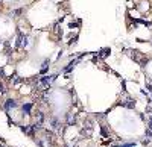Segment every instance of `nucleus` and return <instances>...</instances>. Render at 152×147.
I'll use <instances>...</instances> for the list:
<instances>
[{
	"instance_id": "7",
	"label": "nucleus",
	"mask_w": 152,
	"mask_h": 147,
	"mask_svg": "<svg viewBox=\"0 0 152 147\" xmlns=\"http://www.w3.org/2000/svg\"><path fill=\"white\" fill-rule=\"evenodd\" d=\"M0 2H2V0H0Z\"/></svg>"
},
{
	"instance_id": "4",
	"label": "nucleus",
	"mask_w": 152,
	"mask_h": 147,
	"mask_svg": "<svg viewBox=\"0 0 152 147\" xmlns=\"http://www.w3.org/2000/svg\"><path fill=\"white\" fill-rule=\"evenodd\" d=\"M134 144L132 143H128V144H123V146H120V147H132Z\"/></svg>"
},
{
	"instance_id": "2",
	"label": "nucleus",
	"mask_w": 152,
	"mask_h": 147,
	"mask_svg": "<svg viewBox=\"0 0 152 147\" xmlns=\"http://www.w3.org/2000/svg\"><path fill=\"white\" fill-rule=\"evenodd\" d=\"M14 106H15V102H14V100H8V102H6V105H5V108H6V109L14 108Z\"/></svg>"
},
{
	"instance_id": "5",
	"label": "nucleus",
	"mask_w": 152,
	"mask_h": 147,
	"mask_svg": "<svg viewBox=\"0 0 152 147\" xmlns=\"http://www.w3.org/2000/svg\"><path fill=\"white\" fill-rule=\"evenodd\" d=\"M149 129H152V117H151V120H149Z\"/></svg>"
},
{
	"instance_id": "3",
	"label": "nucleus",
	"mask_w": 152,
	"mask_h": 147,
	"mask_svg": "<svg viewBox=\"0 0 152 147\" xmlns=\"http://www.w3.org/2000/svg\"><path fill=\"white\" fill-rule=\"evenodd\" d=\"M53 79H55V76H52V77H44V79H43V83H50Z\"/></svg>"
},
{
	"instance_id": "6",
	"label": "nucleus",
	"mask_w": 152,
	"mask_h": 147,
	"mask_svg": "<svg viewBox=\"0 0 152 147\" xmlns=\"http://www.w3.org/2000/svg\"><path fill=\"white\" fill-rule=\"evenodd\" d=\"M3 75H5V73H3V68H0V77H2Z\"/></svg>"
},
{
	"instance_id": "1",
	"label": "nucleus",
	"mask_w": 152,
	"mask_h": 147,
	"mask_svg": "<svg viewBox=\"0 0 152 147\" xmlns=\"http://www.w3.org/2000/svg\"><path fill=\"white\" fill-rule=\"evenodd\" d=\"M31 108H32V103H26V105L23 106V111L26 112V114H29L31 112Z\"/></svg>"
}]
</instances>
